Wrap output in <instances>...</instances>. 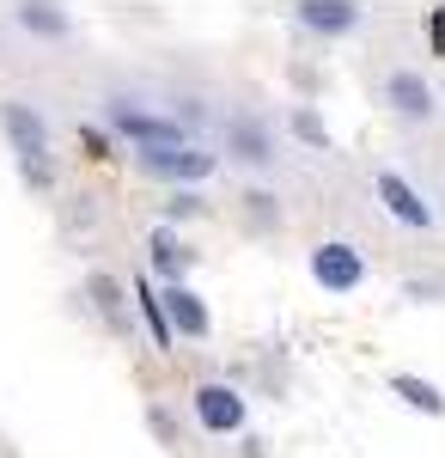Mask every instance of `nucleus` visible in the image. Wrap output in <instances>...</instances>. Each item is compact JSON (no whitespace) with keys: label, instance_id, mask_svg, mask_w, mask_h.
<instances>
[{"label":"nucleus","instance_id":"obj_5","mask_svg":"<svg viewBox=\"0 0 445 458\" xmlns=\"http://www.w3.org/2000/svg\"><path fill=\"white\" fill-rule=\"evenodd\" d=\"M373 196L384 202V214H390L397 226H409V233H433V202H427V196H421V190H415L397 165H378Z\"/></svg>","mask_w":445,"mask_h":458},{"label":"nucleus","instance_id":"obj_9","mask_svg":"<svg viewBox=\"0 0 445 458\" xmlns=\"http://www.w3.org/2000/svg\"><path fill=\"white\" fill-rule=\"evenodd\" d=\"M159 300H165V324H172V336H189V343H207V330H214V318H207V300L196 293L189 282L177 287H159Z\"/></svg>","mask_w":445,"mask_h":458},{"label":"nucleus","instance_id":"obj_11","mask_svg":"<svg viewBox=\"0 0 445 458\" xmlns=\"http://www.w3.org/2000/svg\"><path fill=\"white\" fill-rule=\"evenodd\" d=\"M189 257H196V250L177 239V226L159 220V226H153V239H147V263H153V276H159L165 287H177L183 276H189Z\"/></svg>","mask_w":445,"mask_h":458},{"label":"nucleus","instance_id":"obj_21","mask_svg":"<svg viewBox=\"0 0 445 458\" xmlns=\"http://www.w3.org/2000/svg\"><path fill=\"white\" fill-rule=\"evenodd\" d=\"M409 293H415V300H440L445 282H409Z\"/></svg>","mask_w":445,"mask_h":458},{"label":"nucleus","instance_id":"obj_3","mask_svg":"<svg viewBox=\"0 0 445 458\" xmlns=\"http://www.w3.org/2000/svg\"><path fill=\"white\" fill-rule=\"evenodd\" d=\"M189 416L202 422V434H244V422H250V403H244L239 386H226V379H202V386L189 391Z\"/></svg>","mask_w":445,"mask_h":458},{"label":"nucleus","instance_id":"obj_17","mask_svg":"<svg viewBox=\"0 0 445 458\" xmlns=\"http://www.w3.org/2000/svg\"><path fill=\"white\" fill-rule=\"evenodd\" d=\"M202 214V196L196 190H177L172 202H165V226H177V220H196Z\"/></svg>","mask_w":445,"mask_h":458},{"label":"nucleus","instance_id":"obj_2","mask_svg":"<svg viewBox=\"0 0 445 458\" xmlns=\"http://www.w3.org/2000/svg\"><path fill=\"white\" fill-rule=\"evenodd\" d=\"M140 177H159V183H177V190H196L220 172V153L202 141H177V147H140L135 153Z\"/></svg>","mask_w":445,"mask_h":458},{"label":"nucleus","instance_id":"obj_19","mask_svg":"<svg viewBox=\"0 0 445 458\" xmlns=\"http://www.w3.org/2000/svg\"><path fill=\"white\" fill-rule=\"evenodd\" d=\"M147 422H153V434H159V440H177V422H172V416H165V410H159V403L147 410Z\"/></svg>","mask_w":445,"mask_h":458},{"label":"nucleus","instance_id":"obj_10","mask_svg":"<svg viewBox=\"0 0 445 458\" xmlns=\"http://www.w3.org/2000/svg\"><path fill=\"white\" fill-rule=\"evenodd\" d=\"M293 25L311 37H354L360 31V6L354 0H299L293 6Z\"/></svg>","mask_w":445,"mask_h":458},{"label":"nucleus","instance_id":"obj_4","mask_svg":"<svg viewBox=\"0 0 445 458\" xmlns=\"http://www.w3.org/2000/svg\"><path fill=\"white\" fill-rule=\"evenodd\" d=\"M306 269H311V282L323 287V293H354V287H366V257H360V245H348V239L311 245Z\"/></svg>","mask_w":445,"mask_h":458},{"label":"nucleus","instance_id":"obj_8","mask_svg":"<svg viewBox=\"0 0 445 458\" xmlns=\"http://www.w3.org/2000/svg\"><path fill=\"white\" fill-rule=\"evenodd\" d=\"M226 147H232V159L250 165V172H269L274 165V129L263 116H250V110H239V116L226 123Z\"/></svg>","mask_w":445,"mask_h":458},{"label":"nucleus","instance_id":"obj_14","mask_svg":"<svg viewBox=\"0 0 445 458\" xmlns=\"http://www.w3.org/2000/svg\"><path fill=\"white\" fill-rule=\"evenodd\" d=\"M13 19H19V25H25L31 37H68V31H73L68 6H55V0H25Z\"/></svg>","mask_w":445,"mask_h":458},{"label":"nucleus","instance_id":"obj_7","mask_svg":"<svg viewBox=\"0 0 445 458\" xmlns=\"http://www.w3.org/2000/svg\"><path fill=\"white\" fill-rule=\"evenodd\" d=\"M384 110L397 116V123H433V86H427V73L415 68H390L384 73Z\"/></svg>","mask_w":445,"mask_h":458},{"label":"nucleus","instance_id":"obj_13","mask_svg":"<svg viewBox=\"0 0 445 458\" xmlns=\"http://www.w3.org/2000/svg\"><path fill=\"white\" fill-rule=\"evenodd\" d=\"M135 306H140V318H147V336H153V349H172L177 336H172V324H165V300H159V287L147 282V276H135Z\"/></svg>","mask_w":445,"mask_h":458},{"label":"nucleus","instance_id":"obj_1","mask_svg":"<svg viewBox=\"0 0 445 458\" xmlns=\"http://www.w3.org/2000/svg\"><path fill=\"white\" fill-rule=\"evenodd\" d=\"M0 129H6V141L19 153V172L31 190L49 183V123H43V110L25 105V98H6L0 105Z\"/></svg>","mask_w":445,"mask_h":458},{"label":"nucleus","instance_id":"obj_20","mask_svg":"<svg viewBox=\"0 0 445 458\" xmlns=\"http://www.w3.org/2000/svg\"><path fill=\"white\" fill-rule=\"evenodd\" d=\"M427 43L445 49V6H440V13H427Z\"/></svg>","mask_w":445,"mask_h":458},{"label":"nucleus","instance_id":"obj_18","mask_svg":"<svg viewBox=\"0 0 445 458\" xmlns=\"http://www.w3.org/2000/svg\"><path fill=\"white\" fill-rule=\"evenodd\" d=\"M80 147H86L92 159H110V129H98V123H80Z\"/></svg>","mask_w":445,"mask_h":458},{"label":"nucleus","instance_id":"obj_15","mask_svg":"<svg viewBox=\"0 0 445 458\" xmlns=\"http://www.w3.org/2000/svg\"><path fill=\"white\" fill-rule=\"evenodd\" d=\"M287 129H293V135H299L306 147H317V153H330V129H323V116H317L311 105H299V110H293V116H287Z\"/></svg>","mask_w":445,"mask_h":458},{"label":"nucleus","instance_id":"obj_16","mask_svg":"<svg viewBox=\"0 0 445 458\" xmlns=\"http://www.w3.org/2000/svg\"><path fill=\"white\" fill-rule=\"evenodd\" d=\"M86 293H92V306H98L110 324H122V287L110 282V276H92V282H86Z\"/></svg>","mask_w":445,"mask_h":458},{"label":"nucleus","instance_id":"obj_6","mask_svg":"<svg viewBox=\"0 0 445 458\" xmlns=\"http://www.w3.org/2000/svg\"><path fill=\"white\" fill-rule=\"evenodd\" d=\"M104 123H110V135L135 141V153H140V147H177V141H189V135H183V123L153 116V110H135L129 98H116V105L104 110Z\"/></svg>","mask_w":445,"mask_h":458},{"label":"nucleus","instance_id":"obj_12","mask_svg":"<svg viewBox=\"0 0 445 458\" xmlns=\"http://www.w3.org/2000/svg\"><path fill=\"white\" fill-rule=\"evenodd\" d=\"M384 391H390V397H403L415 416H445V391L433 386V379H421V373H390Z\"/></svg>","mask_w":445,"mask_h":458}]
</instances>
